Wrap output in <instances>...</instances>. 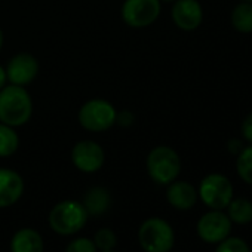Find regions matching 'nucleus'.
<instances>
[{
    "label": "nucleus",
    "instance_id": "nucleus-8",
    "mask_svg": "<svg viewBox=\"0 0 252 252\" xmlns=\"http://www.w3.org/2000/svg\"><path fill=\"white\" fill-rule=\"evenodd\" d=\"M231 230V221L227 214L220 209L206 212L197 222V234L208 243H220L228 237Z\"/></svg>",
    "mask_w": 252,
    "mask_h": 252
},
{
    "label": "nucleus",
    "instance_id": "nucleus-2",
    "mask_svg": "<svg viewBox=\"0 0 252 252\" xmlns=\"http://www.w3.org/2000/svg\"><path fill=\"white\" fill-rule=\"evenodd\" d=\"M88 212L83 203L76 200H64L57 203L49 214L52 230L63 236H70L82 230L86 224Z\"/></svg>",
    "mask_w": 252,
    "mask_h": 252
},
{
    "label": "nucleus",
    "instance_id": "nucleus-28",
    "mask_svg": "<svg viewBox=\"0 0 252 252\" xmlns=\"http://www.w3.org/2000/svg\"><path fill=\"white\" fill-rule=\"evenodd\" d=\"M245 2H252V0H245Z\"/></svg>",
    "mask_w": 252,
    "mask_h": 252
},
{
    "label": "nucleus",
    "instance_id": "nucleus-22",
    "mask_svg": "<svg viewBox=\"0 0 252 252\" xmlns=\"http://www.w3.org/2000/svg\"><path fill=\"white\" fill-rule=\"evenodd\" d=\"M65 252H96V245L91 239L79 237L67 246Z\"/></svg>",
    "mask_w": 252,
    "mask_h": 252
},
{
    "label": "nucleus",
    "instance_id": "nucleus-21",
    "mask_svg": "<svg viewBox=\"0 0 252 252\" xmlns=\"http://www.w3.org/2000/svg\"><path fill=\"white\" fill-rule=\"evenodd\" d=\"M116 234L108 230V228H101L96 231L95 234V239H94V243L96 245V248L102 249V251H110L116 246Z\"/></svg>",
    "mask_w": 252,
    "mask_h": 252
},
{
    "label": "nucleus",
    "instance_id": "nucleus-5",
    "mask_svg": "<svg viewBox=\"0 0 252 252\" xmlns=\"http://www.w3.org/2000/svg\"><path fill=\"white\" fill-rule=\"evenodd\" d=\"M140 245L146 252H169L174 246V230L162 218H149L138 231Z\"/></svg>",
    "mask_w": 252,
    "mask_h": 252
},
{
    "label": "nucleus",
    "instance_id": "nucleus-25",
    "mask_svg": "<svg viewBox=\"0 0 252 252\" xmlns=\"http://www.w3.org/2000/svg\"><path fill=\"white\" fill-rule=\"evenodd\" d=\"M3 42H5V36H3V30L0 29V51L3 48Z\"/></svg>",
    "mask_w": 252,
    "mask_h": 252
},
{
    "label": "nucleus",
    "instance_id": "nucleus-19",
    "mask_svg": "<svg viewBox=\"0 0 252 252\" xmlns=\"http://www.w3.org/2000/svg\"><path fill=\"white\" fill-rule=\"evenodd\" d=\"M236 168H237L239 177L245 183L252 184V146L240 150L239 158H237Z\"/></svg>",
    "mask_w": 252,
    "mask_h": 252
},
{
    "label": "nucleus",
    "instance_id": "nucleus-7",
    "mask_svg": "<svg viewBox=\"0 0 252 252\" xmlns=\"http://www.w3.org/2000/svg\"><path fill=\"white\" fill-rule=\"evenodd\" d=\"M160 15V0H125L122 18L132 29L152 26Z\"/></svg>",
    "mask_w": 252,
    "mask_h": 252
},
{
    "label": "nucleus",
    "instance_id": "nucleus-20",
    "mask_svg": "<svg viewBox=\"0 0 252 252\" xmlns=\"http://www.w3.org/2000/svg\"><path fill=\"white\" fill-rule=\"evenodd\" d=\"M215 252H251L245 240L239 237H225L220 242Z\"/></svg>",
    "mask_w": 252,
    "mask_h": 252
},
{
    "label": "nucleus",
    "instance_id": "nucleus-3",
    "mask_svg": "<svg viewBox=\"0 0 252 252\" xmlns=\"http://www.w3.org/2000/svg\"><path fill=\"white\" fill-rule=\"evenodd\" d=\"M147 171L155 183L162 186L171 184L177 180L181 171L178 153L166 146L155 147L147 156Z\"/></svg>",
    "mask_w": 252,
    "mask_h": 252
},
{
    "label": "nucleus",
    "instance_id": "nucleus-15",
    "mask_svg": "<svg viewBox=\"0 0 252 252\" xmlns=\"http://www.w3.org/2000/svg\"><path fill=\"white\" fill-rule=\"evenodd\" d=\"M83 206L88 214L92 215H99L107 211L110 206V194L105 189L102 187H92L86 191L85 194V202Z\"/></svg>",
    "mask_w": 252,
    "mask_h": 252
},
{
    "label": "nucleus",
    "instance_id": "nucleus-27",
    "mask_svg": "<svg viewBox=\"0 0 252 252\" xmlns=\"http://www.w3.org/2000/svg\"><path fill=\"white\" fill-rule=\"evenodd\" d=\"M102 252H114V251H111V249H110V251H102Z\"/></svg>",
    "mask_w": 252,
    "mask_h": 252
},
{
    "label": "nucleus",
    "instance_id": "nucleus-9",
    "mask_svg": "<svg viewBox=\"0 0 252 252\" xmlns=\"http://www.w3.org/2000/svg\"><path fill=\"white\" fill-rule=\"evenodd\" d=\"M71 160L79 171L92 174L102 168L105 155L98 143L92 140H82L73 147Z\"/></svg>",
    "mask_w": 252,
    "mask_h": 252
},
{
    "label": "nucleus",
    "instance_id": "nucleus-16",
    "mask_svg": "<svg viewBox=\"0 0 252 252\" xmlns=\"http://www.w3.org/2000/svg\"><path fill=\"white\" fill-rule=\"evenodd\" d=\"M20 146V137L15 128L0 122V158L12 156Z\"/></svg>",
    "mask_w": 252,
    "mask_h": 252
},
{
    "label": "nucleus",
    "instance_id": "nucleus-13",
    "mask_svg": "<svg viewBox=\"0 0 252 252\" xmlns=\"http://www.w3.org/2000/svg\"><path fill=\"white\" fill-rule=\"evenodd\" d=\"M166 197H168V202L174 208H177L180 211H187L194 206V203L197 200V191L190 183L172 181L168 189Z\"/></svg>",
    "mask_w": 252,
    "mask_h": 252
},
{
    "label": "nucleus",
    "instance_id": "nucleus-24",
    "mask_svg": "<svg viewBox=\"0 0 252 252\" xmlns=\"http://www.w3.org/2000/svg\"><path fill=\"white\" fill-rule=\"evenodd\" d=\"M8 82V76H6V68L0 65V89L6 86Z\"/></svg>",
    "mask_w": 252,
    "mask_h": 252
},
{
    "label": "nucleus",
    "instance_id": "nucleus-1",
    "mask_svg": "<svg viewBox=\"0 0 252 252\" xmlns=\"http://www.w3.org/2000/svg\"><path fill=\"white\" fill-rule=\"evenodd\" d=\"M33 114V101L26 86L6 85L0 89V122L12 128L26 125Z\"/></svg>",
    "mask_w": 252,
    "mask_h": 252
},
{
    "label": "nucleus",
    "instance_id": "nucleus-26",
    "mask_svg": "<svg viewBox=\"0 0 252 252\" xmlns=\"http://www.w3.org/2000/svg\"><path fill=\"white\" fill-rule=\"evenodd\" d=\"M160 2H166V3H171V2H175V0H160Z\"/></svg>",
    "mask_w": 252,
    "mask_h": 252
},
{
    "label": "nucleus",
    "instance_id": "nucleus-11",
    "mask_svg": "<svg viewBox=\"0 0 252 252\" xmlns=\"http://www.w3.org/2000/svg\"><path fill=\"white\" fill-rule=\"evenodd\" d=\"M202 18V6L196 0H175V5L172 8V20L178 29L186 32L196 30L200 26Z\"/></svg>",
    "mask_w": 252,
    "mask_h": 252
},
{
    "label": "nucleus",
    "instance_id": "nucleus-10",
    "mask_svg": "<svg viewBox=\"0 0 252 252\" xmlns=\"http://www.w3.org/2000/svg\"><path fill=\"white\" fill-rule=\"evenodd\" d=\"M39 74V61L34 55L21 52L12 57L6 67L8 82L18 86L32 83Z\"/></svg>",
    "mask_w": 252,
    "mask_h": 252
},
{
    "label": "nucleus",
    "instance_id": "nucleus-4",
    "mask_svg": "<svg viewBox=\"0 0 252 252\" xmlns=\"http://www.w3.org/2000/svg\"><path fill=\"white\" fill-rule=\"evenodd\" d=\"M116 120L114 105L102 98L89 99L79 110V123L89 132H104L111 128Z\"/></svg>",
    "mask_w": 252,
    "mask_h": 252
},
{
    "label": "nucleus",
    "instance_id": "nucleus-18",
    "mask_svg": "<svg viewBox=\"0 0 252 252\" xmlns=\"http://www.w3.org/2000/svg\"><path fill=\"white\" fill-rule=\"evenodd\" d=\"M233 27L242 33L252 32V5L251 3H240L234 8L231 14Z\"/></svg>",
    "mask_w": 252,
    "mask_h": 252
},
{
    "label": "nucleus",
    "instance_id": "nucleus-17",
    "mask_svg": "<svg viewBox=\"0 0 252 252\" xmlns=\"http://www.w3.org/2000/svg\"><path fill=\"white\" fill-rule=\"evenodd\" d=\"M228 218L236 224H249L252 221V203L246 199H231L228 203Z\"/></svg>",
    "mask_w": 252,
    "mask_h": 252
},
{
    "label": "nucleus",
    "instance_id": "nucleus-12",
    "mask_svg": "<svg viewBox=\"0 0 252 252\" xmlns=\"http://www.w3.org/2000/svg\"><path fill=\"white\" fill-rule=\"evenodd\" d=\"M24 191L21 175L12 169L0 168V208H8L20 200Z\"/></svg>",
    "mask_w": 252,
    "mask_h": 252
},
{
    "label": "nucleus",
    "instance_id": "nucleus-6",
    "mask_svg": "<svg viewBox=\"0 0 252 252\" xmlns=\"http://www.w3.org/2000/svg\"><path fill=\"white\" fill-rule=\"evenodd\" d=\"M199 196L211 209H224L233 199V186L230 180L221 174L206 175L199 187Z\"/></svg>",
    "mask_w": 252,
    "mask_h": 252
},
{
    "label": "nucleus",
    "instance_id": "nucleus-23",
    "mask_svg": "<svg viewBox=\"0 0 252 252\" xmlns=\"http://www.w3.org/2000/svg\"><path fill=\"white\" fill-rule=\"evenodd\" d=\"M242 135L246 141L252 143V113L242 123Z\"/></svg>",
    "mask_w": 252,
    "mask_h": 252
},
{
    "label": "nucleus",
    "instance_id": "nucleus-14",
    "mask_svg": "<svg viewBox=\"0 0 252 252\" xmlns=\"http://www.w3.org/2000/svg\"><path fill=\"white\" fill-rule=\"evenodd\" d=\"M11 252H43V239L33 228H21L12 237Z\"/></svg>",
    "mask_w": 252,
    "mask_h": 252
}]
</instances>
